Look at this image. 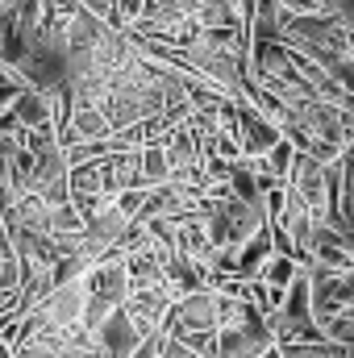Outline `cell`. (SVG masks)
Returning <instances> with one entry per match:
<instances>
[{
	"instance_id": "5",
	"label": "cell",
	"mask_w": 354,
	"mask_h": 358,
	"mask_svg": "<svg viewBox=\"0 0 354 358\" xmlns=\"http://www.w3.org/2000/svg\"><path fill=\"white\" fill-rule=\"evenodd\" d=\"M67 159L59 146H46L34 155V171H29V196H38L46 208H63L67 204Z\"/></svg>"
},
{
	"instance_id": "17",
	"label": "cell",
	"mask_w": 354,
	"mask_h": 358,
	"mask_svg": "<svg viewBox=\"0 0 354 358\" xmlns=\"http://www.w3.org/2000/svg\"><path fill=\"white\" fill-rule=\"evenodd\" d=\"M21 287V263H17V255L8 250V242L0 238V296H8V292H17Z\"/></svg>"
},
{
	"instance_id": "15",
	"label": "cell",
	"mask_w": 354,
	"mask_h": 358,
	"mask_svg": "<svg viewBox=\"0 0 354 358\" xmlns=\"http://www.w3.org/2000/svg\"><path fill=\"white\" fill-rule=\"evenodd\" d=\"M292 159H296V150H292V146H288V142L279 138V142H275V146L267 150L259 163H263L267 176H271L275 183H279V187H283V179H288V171H292Z\"/></svg>"
},
{
	"instance_id": "6",
	"label": "cell",
	"mask_w": 354,
	"mask_h": 358,
	"mask_svg": "<svg viewBox=\"0 0 354 358\" xmlns=\"http://www.w3.org/2000/svg\"><path fill=\"white\" fill-rule=\"evenodd\" d=\"M300 267H317V271H354V242L334 234L330 225H313L309 242H304V255H300Z\"/></svg>"
},
{
	"instance_id": "23",
	"label": "cell",
	"mask_w": 354,
	"mask_h": 358,
	"mask_svg": "<svg viewBox=\"0 0 354 358\" xmlns=\"http://www.w3.org/2000/svg\"><path fill=\"white\" fill-rule=\"evenodd\" d=\"M159 346H163V338L155 334V338H142L138 346H134V355L129 358H159Z\"/></svg>"
},
{
	"instance_id": "8",
	"label": "cell",
	"mask_w": 354,
	"mask_h": 358,
	"mask_svg": "<svg viewBox=\"0 0 354 358\" xmlns=\"http://www.w3.org/2000/svg\"><path fill=\"white\" fill-rule=\"evenodd\" d=\"M283 187H292V192L304 200V208L313 213V221H325L330 196H325V167H321V163H313L309 155H296V159H292V171L283 179Z\"/></svg>"
},
{
	"instance_id": "10",
	"label": "cell",
	"mask_w": 354,
	"mask_h": 358,
	"mask_svg": "<svg viewBox=\"0 0 354 358\" xmlns=\"http://www.w3.org/2000/svg\"><path fill=\"white\" fill-rule=\"evenodd\" d=\"M275 259V250H271V234H267V225L234 255V263H229V279H242V283H255L263 267Z\"/></svg>"
},
{
	"instance_id": "7",
	"label": "cell",
	"mask_w": 354,
	"mask_h": 358,
	"mask_svg": "<svg viewBox=\"0 0 354 358\" xmlns=\"http://www.w3.org/2000/svg\"><path fill=\"white\" fill-rule=\"evenodd\" d=\"M279 138H283L279 125H271L263 113H255L246 100H234V142H238L242 159H263Z\"/></svg>"
},
{
	"instance_id": "20",
	"label": "cell",
	"mask_w": 354,
	"mask_h": 358,
	"mask_svg": "<svg viewBox=\"0 0 354 358\" xmlns=\"http://www.w3.org/2000/svg\"><path fill=\"white\" fill-rule=\"evenodd\" d=\"M21 92H25V80H21L17 71L0 67V113H4V108H8V104H13V100L21 96Z\"/></svg>"
},
{
	"instance_id": "13",
	"label": "cell",
	"mask_w": 354,
	"mask_h": 358,
	"mask_svg": "<svg viewBox=\"0 0 354 358\" xmlns=\"http://www.w3.org/2000/svg\"><path fill=\"white\" fill-rule=\"evenodd\" d=\"M138 176H142V187H159V183H171V167H167V150H163V138L155 142H142L138 150Z\"/></svg>"
},
{
	"instance_id": "16",
	"label": "cell",
	"mask_w": 354,
	"mask_h": 358,
	"mask_svg": "<svg viewBox=\"0 0 354 358\" xmlns=\"http://www.w3.org/2000/svg\"><path fill=\"white\" fill-rule=\"evenodd\" d=\"M296 271H300V267H296L292 259H279V255H275V259L263 267L259 283H263V287H271V292H288V283L296 279Z\"/></svg>"
},
{
	"instance_id": "1",
	"label": "cell",
	"mask_w": 354,
	"mask_h": 358,
	"mask_svg": "<svg viewBox=\"0 0 354 358\" xmlns=\"http://www.w3.org/2000/svg\"><path fill=\"white\" fill-rule=\"evenodd\" d=\"M279 42L309 59L313 67H321L338 88H354V25L346 21H334L325 13H313V17H283L279 25Z\"/></svg>"
},
{
	"instance_id": "4",
	"label": "cell",
	"mask_w": 354,
	"mask_h": 358,
	"mask_svg": "<svg viewBox=\"0 0 354 358\" xmlns=\"http://www.w3.org/2000/svg\"><path fill=\"white\" fill-rule=\"evenodd\" d=\"M309 275V308H313V321H330V317H342L354 313V271H317L304 267Z\"/></svg>"
},
{
	"instance_id": "22",
	"label": "cell",
	"mask_w": 354,
	"mask_h": 358,
	"mask_svg": "<svg viewBox=\"0 0 354 358\" xmlns=\"http://www.w3.org/2000/svg\"><path fill=\"white\" fill-rule=\"evenodd\" d=\"M288 17H313V13H321V0H275Z\"/></svg>"
},
{
	"instance_id": "19",
	"label": "cell",
	"mask_w": 354,
	"mask_h": 358,
	"mask_svg": "<svg viewBox=\"0 0 354 358\" xmlns=\"http://www.w3.org/2000/svg\"><path fill=\"white\" fill-rule=\"evenodd\" d=\"M142 204H146V192H142V187H134V192H117V196H113V208H117L121 217H129V221L142 213Z\"/></svg>"
},
{
	"instance_id": "11",
	"label": "cell",
	"mask_w": 354,
	"mask_h": 358,
	"mask_svg": "<svg viewBox=\"0 0 354 358\" xmlns=\"http://www.w3.org/2000/svg\"><path fill=\"white\" fill-rule=\"evenodd\" d=\"M121 263H125V287L129 292H167V275L150 250L121 255Z\"/></svg>"
},
{
	"instance_id": "18",
	"label": "cell",
	"mask_w": 354,
	"mask_h": 358,
	"mask_svg": "<svg viewBox=\"0 0 354 358\" xmlns=\"http://www.w3.org/2000/svg\"><path fill=\"white\" fill-rule=\"evenodd\" d=\"M142 8H146V0H113V17H108V29H117V34H125L138 17H142Z\"/></svg>"
},
{
	"instance_id": "9",
	"label": "cell",
	"mask_w": 354,
	"mask_h": 358,
	"mask_svg": "<svg viewBox=\"0 0 354 358\" xmlns=\"http://www.w3.org/2000/svg\"><path fill=\"white\" fill-rule=\"evenodd\" d=\"M171 304H176L171 292H129L125 304H121V313H125V321L134 325L138 338H155Z\"/></svg>"
},
{
	"instance_id": "14",
	"label": "cell",
	"mask_w": 354,
	"mask_h": 358,
	"mask_svg": "<svg viewBox=\"0 0 354 358\" xmlns=\"http://www.w3.org/2000/svg\"><path fill=\"white\" fill-rule=\"evenodd\" d=\"M46 238H84V217H80L71 204L50 208V217H46Z\"/></svg>"
},
{
	"instance_id": "21",
	"label": "cell",
	"mask_w": 354,
	"mask_h": 358,
	"mask_svg": "<svg viewBox=\"0 0 354 358\" xmlns=\"http://www.w3.org/2000/svg\"><path fill=\"white\" fill-rule=\"evenodd\" d=\"M13 358H67L63 350H55V346H46V342H25V346H17Z\"/></svg>"
},
{
	"instance_id": "12",
	"label": "cell",
	"mask_w": 354,
	"mask_h": 358,
	"mask_svg": "<svg viewBox=\"0 0 354 358\" xmlns=\"http://www.w3.org/2000/svg\"><path fill=\"white\" fill-rule=\"evenodd\" d=\"M8 113H13V121H17V129H42V125H55V96H42V92L25 88L13 104H8Z\"/></svg>"
},
{
	"instance_id": "2",
	"label": "cell",
	"mask_w": 354,
	"mask_h": 358,
	"mask_svg": "<svg viewBox=\"0 0 354 358\" xmlns=\"http://www.w3.org/2000/svg\"><path fill=\"white\" fill-rule=\"evenodd\" d=\"M84 287H88V313H84V325L80 329H96L108 313H117L121 304H125V296H129V287H125V263H121V255H104V259H96L84 275Z\"/></svg>"
},
{
	"instance_id": "3",
	"label": "cell",
	"mask_w": 354,
	"mask_h": 358,
	"mask_svg": "<svg viewBox=\"0 0 354 358\" xmlns=\"http://www.w3.org/2000/svg\"><path fill=\"white\" fill-rule=\"evenodd\" d=\"M271 346L267 317L255 304H238V313L217 329V358H263Z\"/></svg>"
}]
</instances>
